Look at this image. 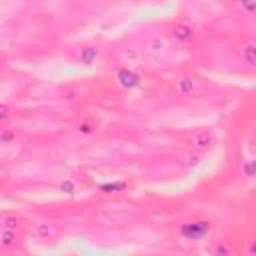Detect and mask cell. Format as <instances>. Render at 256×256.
<instances>
[{"label":"cell","instance_id":"obj_15","mask_svg":"<svg viewBox=\"0 0 256 256\" xmlns=\"http://www.w3.org/2000/svg\"><path fill=\"white\" fill-rule=\"evenodd\" d=\"M202 158H204V154H200V152H196V150H188V152L184 154V164H186L188 168H196L198 164H202Z\"/></svg>","mask_w":256,"mask_h":256},{"label":"cell","instance_id":"obj_13","mask_svg":"<svg viewBox=\"0 0 256 256\" xmlns=\"http://www.w3.org/2000/svg\"><path fill=\"white\" fill-rule=\"evenodd\" d=\"M18 244V232L12 230H0V248L2 250H12Z\"/></svg>","mask_w":256,"mask_h":256},{"label":"cell","instance_id":"obj_12","mask_svg":"<svg viewBox=\"0 0 256 256\" xmlns=\"http://www.w3.org/2000/svg\"><path fill=\"white\" fill-rule=\"evenodd\" d=\"M210 256H234V248L228 240H216L210 248Z\"/></svg>","mask_w":256,"mask_h":256},{"label":"cell","instance_id":"obj_8","mask_svg":"<svg viewBox=\"0 0 256 256\" xmlns=\"http://www.w3.org/2000/svg\"><path fill=\"white\" fill-rule=\"evenodd\" d=\"M120 58H122L124 66L132 68V64H138L144 58V50L140 46H136V44H126V46L120 48Z\"/></svg>","mask_w":256,"mask_h":256},{"label":"cell","instance_id":"obj_7","mask_svg":"<svg viewBox=\"0 0 256 256\" xmlns=\"http://www.w3.org/2000/svg\"><path fill=\"white\" fill-rule=\"evenodd\" d=\"M32 232H34V236H36L38 240H44V242H48V240H54V238L60 234V228H58L54 222H48V220H40V222H36V224H34Z\"/></svg>","mask_w":256,"mask_h":256},{"label":"cell","instance_id":"obj_10","mask_svg":"<svg viewBox=\"0 0 256 256\" xmlns=\"http://www.w3.org/2000/svg\"><path fill=\"white\" fill-rule=\"evenodd\" d=\"M24 220L22 216L14 214V212H2L0 214V230H12V232H18L22 228Z\"/></svg>","mask_w":256,"mask_h":256},{"label":"cell","instance_id":"obj_3","mask_svg":"<svg viewBox=\"0 0 256 256\" xmlns=\"http://www.w3.org/2000/svg\"><path fill=\"white\" fill-rule=\"evenodd\" d=\"M214 144H216V132L212 128H208V126L196 128L190 134V150H196L200 154H206Z\"/></svg>","mask_w":256,"mask_h":256},{"label":"cell","instance_id":"obj_11","mask_svg":"<svg viewBox=\"0 0 256 256\" xmlns=\"http://www.w3.org/2000/svg\"><path fill=\"white\" fill-rule=\"evenodd\" d=\"M240 60L244 62L246 68H252L254 62H256V46H254V40H246V44L240 48Z\"/></svg>","mask_w":256,"mask_h":256},{"label":"cell","instance_id":"obj_14","mask_svg":"<svg viewBox=\"0 0 256 256\" xmlns=\"http://www.w3.org/2000/svg\"><path fill=\"white\" fill-rule=\"evenodd\" d=\"M76 132H78L80 136H92V134L96 132V124H94L92 120L84 118V120H80V122L76 124Z\"/></svg>","mask_w":256,"mask_h":256},{"label":"cell","instance_id":"obj_5","mask_svg":"<svg viewBox=\"0 0 256 256\" xmlns=\"http://www.w3.org/2000/svg\"><path fill=\"white\" fill-rule=\"evenodd\" d=\"M170 44H172V42L168 40L166 34L154 32V34H148V36L144 38V46H142V50H144V54L160 56V54H164V52L170 48Z\"/></svg>","mask_w":256,"mask_h":256},{"label":"cell","instance_id":"obj_1","mask_svg":"<svg viewBox=\"0 0 256 256\" xmlns=\"http://www.w3.org/2000/svg\"><path fill=\"white\" fill-rule=\"evenodd\" d=\"M166 36H168L170 42L184 46V44H190V42L196 38V26H194L190 20H182V18H180V20H174V22L170 24Z\"/></svg>","mask_w":256,"mask_h":256},{"label":"cell","instance_id":"obj_6","mask_svg":"<svg viewBox=\"0 0 256 256\" xmlns=\"http://www.w3.org/2000/svg\"><path fill=\"white\" fill-rule=\"evenodd\" d=\"M114 80L124 90H134V88H138L142 84V76L134 68H130V66H120L114 72Z\"/></svg>","mask_w":256,"mask_h":256},{"label":"cell","instance_id":"obj_16","mask_svg":"<svg viewBox=\"0 0 256 256\" xmlns=\"http://www.w3.org/2000/svg\"><path fill=\"white\" fill-rule=\"evenodd\" d=\"M16 142V130L12 128H0V144L2 146H10Z\"/></svg>","mask_w":256,"mask_h":256},{"label":"cell","instance_id":"obj_4","mask_svg":"<svg viewBox=\"0 0 256 256\" xmlns=\"http://www.w3.org/2000/svg\"><path fill=\"white\" fill-rule=\"evenodd\" d=\"M172 90L176 96L180 98H190V96H196L200 92V82L190 76V74H184V76H178L172 84Z\"/></svg>","mask_w":256,"mask_h":256},{"label":"cell","instance_id":"obj_2","mask_svg":"<svg viewBox=\"0 0 256 256\" xmlns=\"http://www.w3.org/2000/svg\"><path fill=\"white\" fill-rule=\"evenodd\" d=\"M70 60L78 66H94L100 62V48L96 44H78L70 50Z\"/></svg>","mask_w":256,"mask_h":256},{"label":"cell","instance_id":"obj_18","mask_svg":"<svg viewBox=\"0 0 256 256\" xmlns=\"http://www.w3.org/2000/svg\"><path fill=\"white\" fill-rule=\"evenodd\" d=\"M8 116H10V108L4 106V104H0V120H4V118H8Z\"/></svg>","mask_w":256,"mask_h":256},{"label":"cell","instance_id":"obj_9","mask_svg":"<svg viewBox=\"0 0 256 256\" xmlns=\"http://www.w3.org/2000/svg\"><path fill=\"white\" fill-rule=\"evenodd\" d=\"M208 232H210V222H206V220H202V222H190V224H184V228H182V234L186 238H192V240H200Z\"/></svg>","mask_w":256,"mask_h":256},{"label":"cell","instance_id":"obj_17","mask_svg":"<svg viewBox=\"0 0 256 256\" xmlns=\"http://www.w3.org/2000/svg\"><path fill=\"white\" fill-rule=\"evenodd\" d=\"M62 190H66L68 194H74V190H76V186H74L72 182H62Z\"/></svg>","mask_w":256,"mask_h":256}]
</instances>
